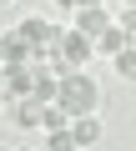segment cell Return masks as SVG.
<instances>
[{
  "instance_id": "6",
  "label": "cell",
  "mask_w": 136,
  "mask_h": 151,
  "mask_svg": "<svg viewBox=\"0 0 136 151\" xmlns=\"http://www.w3.org/2000/svg\"><path fill=\"white\" fill-rule=\"evenodd\" d=\"M0 55H5V65H30L35 45H30L20 30H0Z\"/></svg>"
},
{
  "instance_id": "9",
  "label": "cell",
  "mask_w": 136,
  "mask_h": 151,
  "mask_svg": "<svg viewBox=\"0 0 136 151\" xmlns=\"http://www.w3.org/2000/svg\"><path fill=\"white\" fill-rule=\"evenodd\" d=\"M71 136H76L81 151L96 146V141H101V121H96V111H91V116H71Z\"/></svg>"
},
{
  "instance_id": "7",
  "label": "cell",
  "mask_w": 136,
  "mask_h": 151,
  "mask_svg": "<svg viewBox=\"0 0 136 151\" xmlns=\"http://www.w3.org/2000/svg\"><path fill=\"white\" fill-rule=\"evenodd\" d=\"M15 126L20 131H45V106L30 96V101H15Z\"/></svg>"
},
{
  "instance_id": "11",
  "label": "cell",
  "mask_w": 136,
  "mask_h": 151,
  "mask_svg": "<svg viewBox=\"0 0 136 151\" xmlns=\"http://www.w3.org/2000/svg\"><path fill=\"white\" fill-rule=\"evenodd\" d=\"M111 65H116L121 81H136V45H126L121 55H111Z\"/></svg>"
},
{
  "instance_id": "15",
  "label": "cell",
  "mask_w": 136,
  "mask_h": 151,
  "mask_svg": "<svg viewBox=\"0 0 136 151\" xmlns=\"http://www.w3.org/2000/svg\"><path fill=\"white\" fill-rule=\"evenodd\" d=\"M0 70H5V55H0Z\"/></svg>"
},
{
  "instance_id": "8",
  "label": "cell",
  "mask_w": 136,
  "mask_h": 151,
  "mask_svg": "<svg viewBox=\"0 0 136 151\" xmlns=\"http://www.w3.org/2000/svg\"><path fill=\"white\" fill-rule=\"evenodd\" d=\"M126 45H136V40H131V35H126L121 25H106V30L96 35V55H121Z\"/></svg>"
},
{
  "instance_id": "2",
  "label": "cell",
  "mask_w": 136,
  "mask_h": 151,
  "mask_svg": "<svg viewBox=\"0 0 136 151\" xmlns=\"http://www.w3.org/2000/svg\"><path fill=\"white\" fill-rule=\"evenodd\" d=\"M15 30H20L30 45H40V50H60V35H65V30H60L55 20H45V15H25Z\"/></svg>"
},
{
  "instance_id": "4",
  "label": "cell",
  "mask_w": 136,
  "mask_h": 151,
  "mask_svg": "<svg viewBox=\"0 0 136 151\" xmlns=\"http://www.w3.org/2000/svg\"><path fill=\"white\" fill-rule=\"evenodd\" d=\"M35 91V70L30 65H5V101H30Z\"/></svg>"
},
{
  "instance_id": "10",
  "label": "cell",
  "mask_w": 136,
  "mask_h": 151,
  "mask_svg": "<svg viewBox=\"0 0 136 151\" xmlns=\"http://www.w3.org/2000/svg\"><path fill=\"white\" fill-rule=\"evenodd\" d=\"M45 151H81V146H76L71 126H60V131H45Z\"/></svg>"
},
{
  "instance_id": "1",
  "label": "cell",
  "mask_w": 136,
  "mask_h": 151,
  "mask_svg": "<svg viewBox=\"0 0 136 151\" xmlns=\"http://www.w3.org/2000/svg\"><path fill=\"white\" fill-rule=\"evenodd\" d=\"M60 106L71 111V116H91V111H101V81H91V70L65 76V81H60Z\"/></svg>"
},
{
  "instance_id": "3",
  "label": "cell",
  "mask_w": 136,
  "mask_h": 151,
  "mask_svg": "<svg viewBox=\"0 0 136 151\" xmlns=\"http://www.w3.org/2000/svg\"><path fill=\"white\" fill-rule=\"evenodd\" d=\"M71 25H76V30H86V35L96 40V35H101L106 25H116V15L106 10V0H96V5H81V10L71 15Z\"/></svg>"
},
{
  "instance_id": "17",
  "label": "cell",
  "mask_w": 136,
  "mask_h": 151,
  "mask_svg": "<svg viewBox=\"0 0 136 151\" xmlns=\"http://www.w3.org/2000/svg\"><path fill=\"white\" fill-rule=\"evenodd\" d=\"M126 5H136V0H126Z\"/></svg>"
},
{
  "instance_id": "12",
  "label": "cell",
  "mask_w": 136,
  "mask_h": 151,
  "mask_svg": "<svg viewBox=\"0 0 136 151\" xmlns=\"http://www.w3.org/2000/svg\"><path fill=\"white\" fill-rule=\"evenodd\" d=\"M116 25H121V30H126V35H131V40H136V5H126V10H121V15H116Z\"/></svg>"
},
{
  "instance_id": "5",
  "label": "cell",
  "mask_w": 136,
  "mask_h": 151,
  "mask_svg": "<svg viewBox=\"0 0 136 151\" xmlns=\"http://www.w3.org/2000/svg\"><path fill=\"white\" fill-rule=\"evenodd\" d=\"M60 50H65V55H71V60L81 65V70H86V65H91V55H96V40H91L86 30H76V25H71V30H65V35H60Z\"/></svg>"
},
{
  "instance_id": "16",
  "label": "cell",
  "mask_w": 136,
  "mask_h": 151,
  "mask_svg": "<svg viewBox=\"0 0 136 151\" xmlns=\"http://www.w3.org/2000/svg\"><path fill=\"white\" fill-rule=\"evenodd\" d=\"M0 5H10V0H0Z\"/></svg>"
},
{
  "instance_id": "14",
  "label": "cell",
  "mask_w": 136,
  "mask_h": 151,
  "mask_svg": "<svg viewBox=\"0 0 136 151\" xmlns=\"http://www.w3.org/2000/svg\"><path fill=\"white\" fill-rule=\"evenodd\" d=\"M81 5H96V0H81Z\"/></svg>"
},
{
  "instance_id": "13",
  "label": "cell",
  "mask_w": 136,
  "mask_h": 151,
  "mask_svg": "<svg viewBox=\"0 0 136 151\" xmlns=\"http://www.w3.org/2000/svg\"><path fill=\"white\" fill-rule=\"evenodd\" d=\"M15 151H35V146H15Z\"/></svg>"
}]
</instances>
